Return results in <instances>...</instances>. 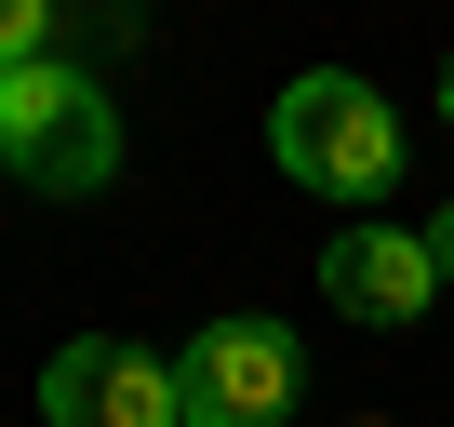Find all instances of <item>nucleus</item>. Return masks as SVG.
Masks as SVG:
<instances>
[{
    "label": "nucleus",
    "instance_id": "obj_2",
    "mask_svg": "<svg viewBox=\"0 0 454 427\" xmlns=\"http://www.w3.org/2000/svg\"><path fill=\"white\" fill-rule=\"evenodd\" d=\"M0 174H27L41 200H94V187L121 174V107H107L67 54L14 67V81H0Z\"/></svg>",
    "mask_w": 454,
    "mask_h": 427
},
{
    "label": "nucleus",
    "instance_id": "obj_5",
    "mask_svg": "<svg viewBox=\"0 0 454 427\" xmlns=\"http://www.w3.org/2000/svg\"><path fill=\"white\" fill-rule=\"evenodd\" d=\"M107 374H121V334H67L41 361V427H107Z\"/></svg>",
    "mask_w": 454,
    "mask_h": 427
},
{
    "label": "nucleus",
    "instance_id": "obj_8",
    "mask_svg": "<svg viewBox=\"0 0 454 427\" xmlns=\"http://www.w3.org/2000/svg\"><path fill=\"white\" fill-rule=\"evenodd\" d=\"M427 268H441V281H454V214H427Z\"/></svg>",
    "mask_w": 454,
    "mask_h": 427
},
{
    "label": "nucleus",
    "instance_id": "obj_3",
    "mask_svg": "<svg viewBox=\"0 0 454 427\" xmlns=\"http://www.w3.org/2000/svg\"><path fill=\"white\" fill-rule=\"evenodd\" d=\"M174 374H187V427H281L294 400H308V347L281 334V321H200L187 347H174Z\"/></svg>",
    "mask_w": 454,
    "mask_h": 427
},
{
    "label": "nucleus",
    "instance_id": "obj_4",
    "mask_svg": "<svg viewBox=\"0 0 454 427\" xmlns=\"http://www.w3.org/2000/svg\"><path fill=\"white\" fill-rule=\"evenodd\" d=\"M321 294H334L348 321H374V334L427 321V294H441L427 228H334V241H321Z\"/></svg>",
    "mask_w": 454,
    "mask_h": 427
},
{
    "label": "nucleus",
    "instance_id": "obj_9",
    "mask_svg": "<svg viewBox=\"0 0 454 427\" xmlns=\"http://www.w3.org/2000/svg\"><path fill=\"white\" fill-rule=\"evenodd\" d=\"M441 120H454V67H441Z\"/></svg>",
    "mask_w": 454,
    "mask_h": 427
},
{
    "label": "nucleus",
    "instance_id": "obj_6",
    "mask_svg": "<svg viewBox=\"0 0 454 427\" xmlns=\"http://www.w3.org/2000/svg\"><path fill=\"white\" fill-rule=\"evenodd\" d=\"M107 427H187V374H174L160 347H121V374H107Z\"/></svg>",
    "mask_w": 454,
    "mask_h": 427
},
{
    "label": "nucleus",
    "instance_id": "obj_1",
    "mask_svg": "<svg viewBox=\"0 0 454 427\" xmlns=\"http://www.w3.org/2000/svg\"><path fill=\"white\" fill-rule=\"evenodd\" d=\"M268 160H281L308 200H387V187H401V120H387L374 81L308 67V81H281V107H268Z\"/></svg>",
    "mask_w": 454,
    "mask_h": 427
},
{
    "label": "nucleus",
    "instance_id": "obj_7",
    "mask_svg": "<svg viewBox=\"0 0 454 427\" xmlns=\"http://www.w3.org/2000/svg\"><path fill=\"white\" fill-rule=\"evenodd\" d=\"M54 54V0H0V81Z\"/></svg>",
    "mask_w": 454,
    "mask_h": 427
}]
</instances>
